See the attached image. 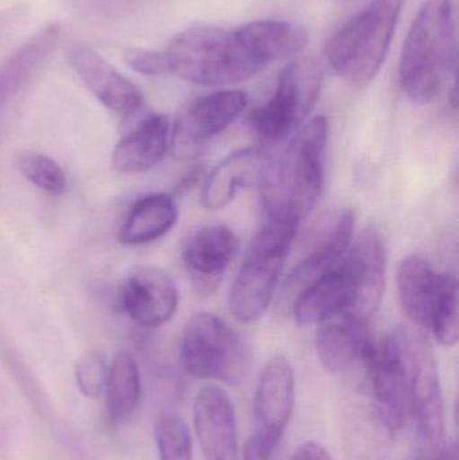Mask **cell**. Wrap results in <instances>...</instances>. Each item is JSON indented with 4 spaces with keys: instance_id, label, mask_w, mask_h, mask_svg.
<instances>
[{
    "instance_id": "27",
    "label": "cell",
    "mask_w": 459,
    "mask_h": 460,
    "mask_svg": "<svg viewBox=\"0 0 459 460\" xmlns=\"http://www.w3.org/2000/svg\"><path fill=\"white\" fill-rule=\"evenodd\" d=\"M290 460H331L328 450L315 442H307L296 448Z\"/></svg>"
},
{
    "instance_id": "17",
    "label": "cell",
    "mask_w": 459,
    "mask_h": 460,
    "mask_svg": "<svg viewBox=\"0 0 459 460\" xmlns=\"http://www.w3.org/2000/svg\"><path fill=\"white\" fill-rule=\"evenodd\" d=\"M193 423L205 459L239 460L236 415L224 389L207 385L197 392Z\"/></svg>"
},
{
    "instance_id": "18",
    "label": "cell",
    "mask_w": 459,
    "mask_h": 460,
    "mask_svg": "<svg viewBox=\"0 0 459 460\" xmlns=\"http://www.w3.org/2000/svg\"><path fill=\"white\" fill-rule=\"evenodd\" d=\"M355 230V215L350 210H340L315 232L301 261L293 268L286 280L285 297H296L321 275L331 270L349 248Z\"/></svg>"
},
{
    "instance_id": "22",
    "label": "cell",
    "mask_w": 459,
    "mask_h": 460,
    "mask_svg": "<svg viewBox=\"0 0 459 460\" xmlns=\"http://www.w3.org/2000/svg\"><path fill=\"white\" fill-rule=\"evenodd\" d=\"M105 412L113 426L127 423L137 412L142 396L139 367L128 351H118L108 369L104 388Z\"/></svg>"
},
{
    "instance_id": "26",
    "label": "cell",
    "mask_w": 459,
    "mask_h": 460,
    "mask_svg": "<svg viewBox=\"0 0 459 460\" xmlns=\"http://www.w3.org/2000/svg\"><path fill=\"white\" fill-rule=\"evenodd\" d=\"M124 61L134 72L148 77L170 75L169 65L163 51L131 48L124 51Z\"/></svg>"
},
{
    "instance_id": "24",
    "label": "cell",
    "mask_w": 459,
    "mask_h": 460,
    "mask_svg": "<svg viewBox=\"0 0 459 460\" xmlns=\"http://www.w3.org/2000/svg\"><path fill=\"white\" fill-rule=\"evenodd\" d=\"M159 460H194L188 426L180 416L166 413L155 427Z\"/></svg>"
},
{
    "instance_id": "19",
    "label": "cell",
    "mask_w": 459,
    "mask_h": 460,
    "mask_svg": "<svg viewBox=\"0 0 459 460\" xmlns=\"http://www.w3.org/2000/svg\"><path fill=\"white\" fill-rule=\"evenodd\" d=\"M239 251V238L223 224L191 233L182 249L183 264L199 292L212 294Z\"/></svg>"
},
{
    "instance_id": "12",
    "label": "cell",
    "mask_w": 459,
    "mask_h": 460,
    "mask_svg": "<svg viewBox=\"0 0 459 460\" xmlns=\"http://www.w3.org/2000/svg\"><path fill=\"white\" fill-rule=\"evenodd\" d=\"M248 105L239 89H224L193 100L178 112L170 127V148L181 161L196 158L218 135L223 134Z\"/></svg>"
},
{
    "instance_id": "13",
    "label": "cell",
    "mask_w": 459,
    "mask_h": 460,
    "mask_svg": "<svg viewBox=\"0 0 459 460\" xmlns=\"http://www.w3.org/2000/svg\"><path fill=\"white\" fill-rule=\"evenodd\" d=\"M65 57L81 83L105 108L123 119L142 110V92L102 54L84 43L75 42L67 46Z\"/></svg>"
},
{
    "instance_id": "6",
    "label": "cell",
    "mask_w": 459,
    "mask_h": 460,
    "mask_svg": "<svg viewBox=\"0 0 459 460\" xmlns=\"http://www.w3.org/2000/svg\"><path fill=\"white\" fill-rule=\"evenodd\" d=\"M299 224L288 216L267 215L229 292V310L236 321L252 323L271 305Z\"/></svg>"
},
{
    "instance_id": "10",
    "label": "cell",
    "mask_w": 459,
    "mask_h": 460,
    "mask_svg": "<svg viewBox=\"0 0 459 460\" xmlns=\"http://www.w3.org/2000/svg\"><path fill=\"white\" fill-rule=\"evenodd\" d=\"M321 84V69L312 59L288 62L274 94L251 112V128L266 142H282L306 123L320 97Z\"/></svg>"
},
{
    "instance_id": "14",
    "label": "cell",
    "mask_w": 459,
    "mask_h": 460,
    "mask_svg": "<svg viewBox=\"0 0 459 460\" xmlns=\"http://www.w3.org/2000/svg\"><path fill=\"white\" fill-rule=\"evenodd\" d=\"M177 286L164 270L150 265L135 267L124 279L119 302L137 326L156 329L174 316L178 308Z\"/></svg>"
},
{
    "instance_id": "15",
    "label": "cell",
    "mask_w": 459,
    "mask_h": 460,
    "mask_svg": "<svg viewBox=\"0 0 459 460\" xmlns=\"http://www.w3.org/2000/svg\"><path fill=\"white\" fill-rule=\"evenodd\" d=\"M375 345L369 322L347 314L321 322L315 334L318 358L334 375L366 370Z\"/></svg>"
},
{
    "instance_id": "3",
    "label": "cell",
    "mask_w": 459,
    "mask_h": 460,
    "mask_svg": "<svg viewBox=\"0 0 459 460\" xmlns=\"http://www.w3.org/2000/svg\"><path fill=\"white\" fill-rule=\"evenodd\" d=\"M453 0H426L402 50L399 77L411 102L430 104L455 70L457 31Z\"/></svg>"
},
{
    "instance_id": "25",
    "label": "cell",
    "mask_w": 459,
    "mask_h": 460,
    "mask_svg": "<svg viewBox=\"0 0 459 460\" xmlns=\"http://www.w3.org/2000/svg\"><path fill=\"white\" fill-rule=\"evenodd\" d=\"M108 369L110 364L102 351L89 350L84 353L75 362V384L81 394L86 399L102 396L107 383Z\"/></svg>"
},
{
    "instance_id": "5",
    "label": "cell",
    "mask_w": 459,
    "mask_h": 460,
    "mask_svg": "<svg viewBox=\"0 0 459 460\" xmlns=\"http://www.w3.org/2000/svg\"><path fill=\"white\" fill-rule=\"evenodd\" d=\"M406 0H374L326 42L329 65L352 85L371 83L382 69Z\"/></svg>"
},
{
    "instance_id": "16",
    "label": "cell",
    "mask_w": 459,
    "mask_h": 460,
    "mask_svg": "<svg viewBox=\"0 0 459 460\" xmlns=\"http://www.w3.org/2000/svg\"><path fill=\"white\" fill-rule=\"evenodd\" d=\"M140 112V111H139ZM134 113L112 153V167L121 174H142L158 166L170 148V121L163 113Z\"/></svg>"
},
{
    "instance_id": "11",
    "label": "cell",
    "mask_w": 459,
    "mask_h": 460,
    "mask_svg": "<svg viewBox=\"0 0 459 460\" xmlns=\"http://www.w3.org/2000/svg\"><path fill=\"white\" fill-rule=\"evenodd\" d=\"M296 407V372L286 357L275 356L261 370L253 397L256 431L243 448L244 460H274Z\"/></svg>"
},
{
    "instance_id": "8",
    "label": "cell",
    "mask_w": 459,
    "mask_h": 460,
    "mask_svg": "<svg viewBox=\"0 0 459 460\" xmlns=\"http://www.w3.org/2000/svg\"><path fill=\"white\" fill-rule=\"evenodd\" d=\"M398 292L407 318L430 330L441 345L458 342V284L455 276L437 272L419 254H410L398 268Z\"/></svg>"
},
{
    "instance_id": "28",
    "label": "cell",
    "mask_w": 459,
    "mask_h": 460,
    "mask_svg": "<svg viewBox=\"0 0 459 460\" xmlns=\"http://www.w3.org/2000/svg\"><path fill=\"white\" fill-rule=\"evenodd\" d=\"M430 460H458L457 447L455 445L442 447Z\"/></svg>"
},
{
    "instance_id": "23",
    "label": "cell",
    "mask_w": 459,
    "mask_h": 460,
    "mask_svg": "<svg viewBox=\"0 0 459 460\" xmlns=\"http://www.w3.org/2000/svg\"><path fill=\"white\" fill-rule=\"evenodd\" d=\"M16 166L21 174L40 190L53 196L66 193V174L62 167L48 155L38 153L22 154Z\"/></svg>"
},
{
    "instance_id": "4",
    "label": "cell",
    "mask_w": 459,
    "mask_h": 460,
    "mask_svg": "<svg viewBox=\"0 0 459 460\" xmlns=\"http://www.w3.org/2000/svg\"><path fill=\"white\" fill-rule=\"evenodd\" d=\"M329 123L315 116L294 135L277 166H269L261 183L267 215H282L301 223L310 215L325 181Z\"/></svg>"
},
{
    "instance_id": "21",
    "label": "cell",
    "mask_w": 459,
    "mask_h": 460,
    "mask_svg": "<svg viewBox=\"0 0 459 460\" xmlns=\"http://www.w3.org/2000/svg\"><path fill=\"white\" fill-rule=\"evenodd\" d=\"M177 220V204L172 196L148 194L132 205L119 232V241L126 245L153 243L174 228Z\"/></svg>"
},
{
    "instance_id": "7",
    "label": "cell",
    "mask_w": 459,
    "mask_h": 460,
    "mask_svg": "<svg viewBox=\"0 0 459 460\" xmlns=\"http://www.w3.org/2000/svg\"><path fill=\"white\" fill-rule=\"evenodd\" d=\"M430 350L428 338L409 326L398 327L376 341L366 372L377 415L391 432L412 418V381L418 365Z\"/></svg>"
},
{
    "instance_id": "1",
    "label": "cell",
    "mask_w": 459,
    "mask_h": 460,
    "mask_svg": "<svg viewBox=\"0 0 459 460\" xmlns=\"http://www.w3.org/2000/svg\"><path fill=\"white\" fill-rule=\"evenodd\" d=\"M306 29L280 19L234 29L197 24L178 32L163 51L170 75L201 86H229L256 77L274 62L306 49Z\"/></svg>"
},
{
    "instance_id": "2",
    "label": "cell",
    "mask_w": 459,
    "mask_h": 460,
    "mask_svg": "<svg viewBox=\"0 0 459 460\" xmlns=\"http://www.w3.org/2000/svg\"><path fill=\"white\" fill-rule=\"evenodd\" d=\"M384 281V243L376 229L368 228L331 270L296 297L294 318L301 326L341 314L371 322L382 303Z\"/></svg>"
},
{
    "instance_id": "9",
    "label": "cell",
    "mask_w": 459,
    "mask_h": 460,
    "mask_svg": "<svg viewBox=\"0 0 459 460\" xmlns=\"http://www.w3.org/2000/svg\"><path fill=\"white\" fill-rule=\"evenodd\" d=\"M181 361L193 377L237 385L247 376L250 353L225 322L213 314L199 313L183 326Z\"/></svg>"
},
{
    "instance_id": "20",
    "label": "cell",
    "mask_w": 459,
    "mask_h": 460,
    "mask_svg": "<svg viewBox=\"0 0 459 460\" xmlns=\"http://www.w3.org/2000/svg\"><path fill=\"white\" fill-rule=\"evenodd\" d=\"M269 166L271 161L260 148H243L231 154L207 175L202 205L207 210L223 209L243 189L261 185Z\"/></svg>"
}]
</instances>
